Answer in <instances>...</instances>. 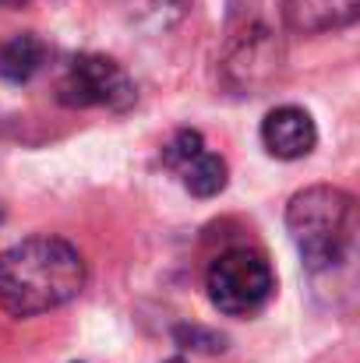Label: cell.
<instances>
[{"label": "cell", "mask_w": 360, "mask_h": 363, "mask_svg": "<svg viewBox=\"0 0 360 363\" xmlns=\"http://www.w3.org/2000/svg\"><path fill=\"white\" fill-rule=\"evenodd\" d=\"M85 257L64 237H28L0 250V311L36 318L71 303L85 289Z\"/></svg>", "instance_id": "cell-1"}, {"label": "cell", "mask_w": 360, "mask_h": 363, "mask_svg": "<svg viewBox=\"0 0 360 363\" xmlns=\"http://www.w3.org/2000/svg\"><path fill=\"white\" fill-rule=\"evenodd\" d=\"M354 223H357L354 194L332 184L304 187L286 205V230L307 272H329L350 254Z\"/></svg>", "instance_id": "cell-2"}, {"label": "cell", "mask_w": 360, "mask_h": 363, "mask_svg": "<svg viewBox=\"0 0 360 363\" xmlns=\"http://www.w3.org/2000/svg\"><path fill=\"white\" fill-rule=\"evenodd\" d=\"M209 300L227 318H254L276 296V272L258 247H230L205 272Z\"/></svg>", "instance_id": "cell-3"}, {"label": "cell", "mask_w": 360, "mask_h": 363, "mask_svg": "<svg viewBox=\"0 0 360 363\" xmlns=\"http://www.w3.org/2000/svg\"><path fill=\"white\" fill-rule=\"evenodd\" d=\"M57 99L71 110H110L124 113L134 106L138 92L131 74L114 57L103 53H78L67 60L64 74L57 78Z\"/></svg>", "instance_id": "cell-4"}, {"label": "cell", "mask_w": 360, "mask_h": 363, "mask_svg": "<svg viewBox=\"0 0 360 363\" xmlns=\"http://www.w3.org/2000/svg\"><path fill=\"white\" fill-rule=\"evenodd\" d=\"M261 145L268 155L276 159H304L315 152L318 145V127L311 121L307 110L300 106H276L265 121H261Z\"/></svg>", "instance_id": "cell-5"}, {"label": "cell", "mask_w": 360, "mask_h": 363, "mask_svg": "<svg viewBox=\"0 0 360 363\" xmlns=\"http://www.w3.org/2000/svg\"><path fill=\"white\" fill-rule=\"evenodd\" d=\"M283 21L297 35H325L350 28L360 14V0H279Z\"/></svg>", "instance_id": "cell-6"}, {"label": "cell", "mask_w": 360, "mask_h": 363, "mask_svg": "<svg viewBox=\"0 0 360 363\" xmlns=\"http://www.w3.org/2000/svg\"><path fill=\"white\" fill-rule=\"evenodd\" d=\"M272 64H279V50H276L272 32L261 28V25H254V28H247V32L240 35L237 43H234L230 60H227L230 74L237 78L244 89H254L258 78L272 71Z\"/></svg>", "instance_id": "cell-7"}, {"label": "cell", "mask_w": 360, "mask_h": 363, "mask_svg": "<svg viewBox=\"0 0 360 363\" xmlns=\"http://www.w3.org/2000/svg\"><path fill=\"white\" fill-rule=\"evenodd\" d=\"M46 57H50V50L36 32H14V35L0 39V78L11 85H25L43 71Z\"/></svg>", "instance_id": "cell-8"}, {"label": "cell", "mask_w": 360, "mask_h": 363, "mask_svg": "<svg viewBox=\"0 0 360 363\" xmlns=\"http://www.w3.org/2000/svg\"><path fill=\"white\" fill-rule=\"evenodd\" d=\"M117 11L141 32L148 35H163L170 28H177L184 21V14L191 11V0H114Z\"/></svg>", "instance_id": "cell-9"}, {"label": "cell", "mask_w": 360, "mask_h": 363, "mask_svg": "<svg viewBox=\"0 0 360 363\" xmlns=\"http://www.w3.org/2000/svg\"><path fill=\"white\" fill-rule=\"evenodd\" d=\"M177 173H180L184 187H187L195 198H216L219 191H227V180H230L227 159L216 155V152H198V155H195L191 162H184Z\"/></svg>", "instance_id": "cell-10"}, {"label": "cell", "mask_w": 360, "mask_h": 363, "mask_svg": "<svg viewBox=\"0 0 360 363\" xmlns=\"http://www.w3.org/2000/svg\"><path fill=\"white\" fill-rule=\"evenodd\" d=\"M198 152H205L202 134H198V130H177V134H173V141L163 148V162H166L170 169H180V166H184V162H191Z\"/></svg>", "instance_id": "cell-11"}, {"label": "cell", "mask_w": 360, "mask_h": 363, "mask_svg": "<svg viewBox=\"0 0 360 363\" xmlns=\"http://www.w3.org/2000/svg\"><path fill=\"white\" fill-rule=\"evenodd\" d=\"M177 342L184 350H198V353H223L227 350V339L219 332H209V328H198V325L177 328Z\"/></svg>", "instance_id": "cell-12"}, {"label": "cell", "mask_w": 360, "mask_h": 363, "mask_svg": "<svg viewBox=\"0 0 360 363\" xmlns=\"http://www.w3.org/2000/svg\"><path fill=\"white\" fill-rule=\"evenodd\" d=\"M28 0H0V7H7V11H14V7H25Z\"/></svg>", "instance_id": "cell-13"}, {"label": "cell", "mask_w": 360, "mask_h": 363, "mask_svg": "<svg viewBox=\"0 0 360 363\" xmlns=\"http://www.w3.org/2000/svg\"><path fill=\"white\" fill-rule=\"evenodd\" d=\"M166 363H184V360H166Z\"/></svg>", "instance_id": "cell-14"}, {"label": "cell", "mask_w": 360, "mask_h": 363, "mask_svg": "<svg viewBox=\"0 0 360 363\" xmlns=\"http://www.w3.org/2000/svg\"><path fill=\"white\" fill-rule=\"evenodd\" d=\"M0 223H4V212H0Z\"/></svg>", "instance_id": "cell-15"}]
</instances>
